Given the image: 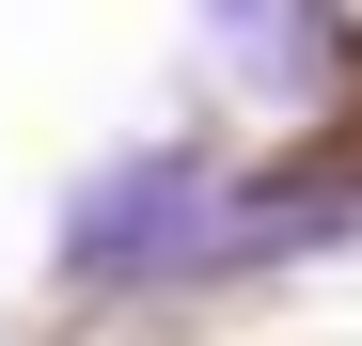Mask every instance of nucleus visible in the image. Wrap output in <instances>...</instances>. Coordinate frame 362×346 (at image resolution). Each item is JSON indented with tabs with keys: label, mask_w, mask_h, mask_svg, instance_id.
<instances>
[{
	"label": "nucleus",
	"mask_w": 362,
	"mask_h": 346,
	"mask_svg": "<svg viewBox=\"0 0 362 346\" xmlns=\"http://www.w3.org/2000/svg\"><path fill=\"white\" fill-rule=\"evenodd\" d=\"M221 237V173L189 142H158V157H110L95 189L64 205V268L79 283H142V268H205Z\"/></svg>",
	"instance_id": "nucleus-1"
}]
</instances>
